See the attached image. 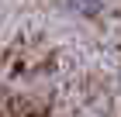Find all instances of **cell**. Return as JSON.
<instances>
[{
  "label": "cell",
  "instance_id": "cell-1",
  "mask_svg": "<svg viewBox=\"0 0 121 117\" xmlns=\"http://www.w3.org/2000/svg\"><path fill=\"white\" fill-rule=\"evenodd\" d=\"M59 7L76 21H104L107 17V0H59Z\"/></svg>",
  "mask_w": 121,
  "mask_h": 117
}]
</instances>
